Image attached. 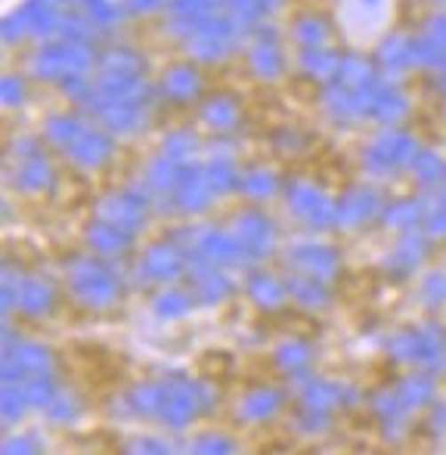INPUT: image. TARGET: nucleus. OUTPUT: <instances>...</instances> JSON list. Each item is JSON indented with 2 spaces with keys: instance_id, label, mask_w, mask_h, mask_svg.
<instances>
[{
  "instance_id": "nucleus-1",
  "label": "nucleus",
  "mask_w": 446,
  "mask_h": 455,
  "mask_svg": "<svg viewBox=\"0 0 446 455\" xmlns=\"http://www.w3.org/2000/svg\"><path fill=\"white\" fill-rule=\"evenodd\" d=\"M68 275V288L75 291V298L81 300L91 310H103L118 300L121 294V282L109 264L97 258H75L66 267Z\"/></svg>"
},
{
  "instance_id": "nucleus-2",
  "label": "nucleus",
  "mask_w": 446,
  "mask_h": 455,
  "mask_svg": "<svg viewBox=\"0 0 446 455\" xmlns=\"http://www.w3.org/2000/svg\"><path fill=\"white\" fill-rule=\"evenodd\" d=\"M418 152V143L403 131H385L372 140V146L366 149V171L378 177H387L400 168L410 164L412 156Z\"/></svg>"
},
{
  "instance_id": "nucleus-3",
  "label": "nucleus",
  "mask_w": 446,
  "mask_h": 455,
  "mask_svg": "<svg viewBox=\"0 0 446 455\" xmlns=\"http://www.w3.org/2000/svg\"><path fill=\"white\" fill-rule=\"evenodd\" d=\"M285 198H289V208L314 229H326L338 220V204L329 196H323L314 183H304V180L291 183L285 189Z\"/></svg>"
},
{
  "instance_id": "nucleus-4",
  "label": "nucleus",
  "mask_w": 446,
  "mask_h": 455,
  "mask_svg": "<svg viewBox=\"0 0 446 455\" xmlns=\"http://www.w3.org/2000/svg\"><path fill=\"white\" fill-rule=\"evenodd\" d=\"M146 211H149V198L137 189L112 192V196H106L103 202L97 204V217L118 223V227L131 229V233H137L146 223Z\"/></svg>"
},
{
  "instance_id": "nucleus-5",
  "label": "nucleus",
  "mask_w": 446,
  "mask_h": 455,
  "mask_svg": "<svg viewBox=\"0 0 446 455\" xmlns=\"http://www.w3.org/2000/svg\"><path fill=\"white\" fill-rule=\"evenodd\" d=\"M381 196L378 189L372 186H354L347 196L338 202V220L335 227H344V229H356L362 227L366 220H372L375 214H381Z\"/></svg>"
},
{
  "instance_id": "nucleus-6",
  "label": "nucleus",
  "mask_w": 446,
  "mask_h": 455,
  "mask_svg": "<svg viewBox=\"0 0 446 455\" xmlns=\"http://www.w3.org/2000/svg\"><path fill=\"white\" fill-rule=\"evenodd\" d=\"M183 270H187V258H183L174 242H158L139 260V275L149 282H171Z\"/></svg>"
},
{
  "instance_id": "nucleus-7",
  "label": "nucleus",
  "mask_w": 446,
  "mask_h": 455,
  "mask_svg": "<svg viewBox=\"0 0 446 455\" xmlns=\"http://www.w3.org/2000/svg\"><path fill=\"white\" fill-rule=\"evenodd\" d=\"M233 235L239 239L242 251L251 254V258H260L273 248V223L260 211H245V214L235 217Z\"/></svg>"
},
{
  "instance_id": "nucleus-8",
  "label": "nucleus",
  "mask_w": 446,
  "mask_h": 455,
  "mask_svg": "<svg viewBox=\"0 0 446 455\" xmlns=\"http://www.w3.org/2000/svg\"><path fill=\"white\" fill-rule=\"evenodd\" d=\"M289 260L301 273L320 275V279H332V275L338 273V264H341V258H338L335 248L323 245V242H301V245H291Z\"/></svg>"
},
{
  "instance_id": "nucleus-9",
  "label": "nucleus",
  "mask_w": 446,
  "mask_h": 455,
  "mask_svg": "<svg viewBox=\"0 0 446 455\" xmlns=\"http://www.w3.org/2000/svg\"><path fill=\"white\" fill-rule=\"evenodd\" d=\"M248 62H251V72L260 75V78L273 81L285 72V56L276 44V31L273 28H260L258 25V37L251 44V53H248Z\"/></svg>"
},
{
  "instance_id": "nucleus-10",
  "label": "nucleus",
  "mask_w": 446,
  "mask_h": 455,
  "mask_svg": "<svg viewBox=\"0 0 446 455\" xmlns=\"http://www.w3.org/2000/svg\"><path fill=\"white\" fill-rule=\"evenodd\" d=\"M68 158H72L78 168H100V164H106L112 158L115 152V143H112V131H91V127H84L81 131V137L75 140L72 146H68Z\"/></svg>"
},
{
  "instance_id": "nucleus-11",
  "label": "nucleus",
  "mask_w": 446,
  "mask_h": 455,
  "mask_svg": "<svg viewBox=\"0 0 446 455\" xmlns=\"http://www.w3.org/2000/svg\"><path fill=\"white\" fill-rule=\"evenodd\" d=\"M214 196H218V192L208 183L205 168H183V177L174 189L177 208H183L187 214H199V211H205L208 204H211Z\"/></svg>"
},
{
  "instance_id": "nucleus-12",
  "label": "nucleus",
  "mask_w": 446,
  "mask_h": 455,
  "mask_svg": "<svg viewBox=\"0 0 446 455\" xmlns=\"http://www.w3.org/2000/svg\"><path fill=\"white\" fill-rule=\"evenodd\" d=\"M193 245L199 248V251L205 254L211 264H218V267L235 264V260L245 258L239 239H235V235L220 233V229H195V233H193Z\"/></svg>"
},
{
  "instance_id": "nucleus-13",
  "label": "nucleus",
  "mask_w": 446,
  "mask_h": 455,
  "mask_svg": "<svg viewBox=\"0 0 446 455\" xmlns=\"http://www.w3.org/2000/svg\"><path fill=\"white\" fill-rule=\"evenodd\" d=\"M425 251H428V239H425L422 233H416V229H406V235L397 239L394 251L387 254V270L394 275H410L422 264Z\"/></svg>"
},
{
  "instance_id": "nucleus-14",
  "label": "nucleus",
  "mask_w": 446,
  "mask_h": 455,
  "mask_svg": "<svg viewBox=\"0 0 446 455\" xmlns=\"http://www.w3.org/2000/svg\"><path fill=\"white\" fill-rule=\"evenodd\" d=\"M418 369L441 371L446 369V329L437 323L418 325Z\"/></svg>"
},
{
  "instance_id": "nucleus-15",
  "label": "nucleus",
  "mask_w": 446,
  "mask_h": 455,
  "mask_svg": "<svg viewBox=\"0 0 446 455\" xmlns=\"http://www.w3.org/2000/svg\"><path fill=\"white\" fill-rule=\"evenodd\" d=\"M372 412H375V419L381 421L385 434H391V437H397V434L403 431L406 421H410V406L400 400L397 387H387V390L372 394Z\"/></svg>"
},
{
  "instance_id": "nucleus-16",
  "label": "nucleus",
  "mask_w": 446,
  "mask_h": 455,
  "mask_svg": "<svg viewBox=\"0 0 446 455\" xmlns=\"http://www.w3.org/2000/svg\"><path fill=\"white\" fill-rule=\"evenodd\" d=\"M100 118L109 127L112 133H133L146 124V108L133 100H121V102H109V106L100 108Z\"/></svg>"
},
{
  "instance_id": "nucleus-17",
  "label": "nucleus",
  "mask_w": 446,
  "mask_h": 455,
  "mask_svg": "<svg viewBox=\"0 0 446 455\" xmlns=\"http://www.w3.org/2000/svg\"><path fill=\"white\" fill-rule=\"evenodd\" d=\"M87 245L100 254H118V251H124V248H131V229L100 217L97 223L87 227Z\"/></svg>"
},
{
  "instance_id": "nucleus-18",
  "label": "nucleus",
  "mask_w": 446,
  "mask_h": 455,
  "mask_svg": "<svg viewBox=\"0 0 446 455\" xmlns=\"http://www.w3.org/2000/svg\"><path fill=\"white\" fill-rule=\"evenodd\" d=\"M245 288H248V298L258 307H264V310H276L285 300V294H289V282L276 279L273 273H251Z\"/></svg>"
},
{
  "instance_id": "nucleus-19",
  "label": "nucleus",
  "mask_w": 446,
  "mask_h": 455,
  "mask_svg": "<svg viewBox=\"0 0 446 455\" xmlns=\"http://www.w3.org/2000/svg\"><path fill=\"white\" fill-rule=\"evenodd\" d=\"M279 406H283V394H279L276 387H254L245 394V400L239 403V415L245 421H264L270 419V415L279 412Z\"/></svg>"
},
{
  "instance_id": "nucleus-20",
  "label": "nucleus",
  "mask_w": 446,
  "mask_h": 455,
  "mask_svg": "<svg viewBox=\"0 0 446 455\" xmlns=\"http://www.w3.org/2000/svg\"><path fill=\"white\" fill-rule=\"evenodd\" d=\"M199 72L193 66H174L171 72H164L162 78V93L174 102H189L199 96Z\"/></svg>"
},
{
  "instance_id": "nucleus-21",
  "label": "nucleus",
  "mask_w": 446,
  "mask_h": 455,
  "mask_svg": "<svg viewBox=\"0 0 446 455\" xmlns=\"http://www.w3.org/2000/svg\"><path fill=\"white\" fill-rule=\"evenodd\" d=\"M273 360H276V365L283 371H289V375H295V378H304L310 363H314V350H310V344L301 341V338H289V341H283L276 347Z\"/></svg>"
},
{
  "instance_id": "nucleus-22",
  "label": "nucleus",
  "mask_w": 446,
  "mask_h": 455,
  "mask_svg": "<svg viewBox=\"0 0 446 455\" xmlns=\"http://www.w3.org/2000/svg\"><path fill=\"white\" fill-rule=\"evenodd\" d=\"M16 183H19V189H25V192H41L53 183V168H50V162L44 158V152L31 158H19Z\"/></svg>"
},
{
  "instance_id": "nucleus-23",
  "label": "nucleus",
  "mask_w": 446,
  "mask_h": 455,
  "mask_svg": "<svg viewBox=\"0 0 446 455\" xmlns=\"http://www.w3.org/2000/svg\"><path fill=\"white\" fill-rule=\"evenodd\" d=\"M183 168H187V164L177 162V158H171V156H164V152H162V158H155V162L149 164V171H146V183H149L152 192L171 196V192L177 189V183H180Z\"/></svg>"
},
{
  "instance_id": "nucleus-24",
  "label": "nucleus",
  "mask_w": 446,
  "mask_h": 455,
  "mask_svg": "<svg viewBox=\"0 0 446 455\" xmlns=\"http://www.w3.org/2000/svg\"><path fill=\"white\" fill-rule=\"evenodd\" d=\"M16 307L22 313H28V316H41V313H47L50 307H53V288H50V282L25 279L22 288H19Z\"/></svg>"
},
{
  "instance_id": "nucleus-25",
  "label": "nucleus",
  "mask_w": 446,
  "mask_h": 455,
  "mask_svg": "<svg viewBox=\"0 0 446 455\" xmlns=\"http://www.w3.org/2000/svg\"><path fill=\"white\" fill-rule=\"evenodd\" d=\"M202 121L214 131H229L239 121V102L227 93H218L202 106Z\"/></svg>"
},
{
  "instance_id": "nucleus-26",
  "label": "nucleus",
  "mask_w": 446,
  "mask_h": 455,
  "mask_svg": "<svg viewBox=\"0 0 446 455\" xmlns=\"http://www.w3.org/2000/svg\"><path fill=\"white\" fill-rule=\"evenodd\" d=\"M378 62L387 72H406V68L416 66V53H412V41L410 37H387L378 47Z\"/></svg>"
},
{
  "instance_id": "nucleus-27",
  "label": "nucleus",
  "mask_w": 446,
  "mask_h": 455,
  "mask_svg": "<svg viewBox=\"0 0 446 455\" xmlns=\"http://www.w3.org/2000/svg\"><path fill=\"white\" fill-rule=\"evenodd\" d=\"M16 384L31 409H47L50 403H53V396L60 394V387H56V381L47 375V371H37V375H28Z\"/></svg>"
},
{
  "instance_id": "nucleus-28",
  "label": "nucleus",
  "mask_w": 446,
  "mask_h": 455,
  "mask_svg": "<svg viewBox=\"0 0 446 455\" xmlns=\"http://www.w3.org/2000/svg\"><path fill=\"white\" fill-rule=\"evenodd\" d=\"M289 294L298 300L301 307H323L329 300V288H326V279H320V275H295V279H289Z\"/></svg>"
},
{
  "instance_id": "nucleus-29",
  "label": "nucleus",
  "mask_w": 446,
  "mask_h": 455,
  "mask_svg": "<svg viewBox=\"0 0 446 455\" xmlns=\"http://www.w3.org/2000/svg\"><path fill=\"white\" fill-rule=\"evenodd\" d=\"M338 56L329 53V50L323 47H304L301 56H298V66H301L304 75H310V78L316 81H326V78H335L338 72Z\"/></svg>"
},
{
  "instance_id": "nucleus-30",
  "label": "nucleus",
  "mask_w": 446,
  "mask_h": 455,
  "mask_svg": "<svg viewBox=\"0 0 446 455\" xmlns=\"http://www.w3.org/2000/svg\"><path fill=\"white\" fill-rule=\"evenodd\" d=\"M422 217H425V204L416 202V198H400V202L387 204L381 211V220L391 229H416Z\"/></svg>"
},
{
  "instance_id": "nucleus-31",
  "label": "nucleus",
  "mask_w": 446,
  "mask_h": 455,
  "mask_svg": "<svg viewBox=\"0 0 446 455\" xmlns=\"http://www.w3.org/2000/svg\"><path fill=\"white\" fill-rule=\"evenodd\" d=\"M335 78L341 81V84L347 87H356V91H362V87L375 84V68L369 60H362V56H344L341 62H338V72Z\"/></svg>"
},
{
  "instance_id": "nucleus-32",
  "label": "nucleus",
  "mask_w": 446,
  "mask_h": 455,
  "mask_svg": "<svg viewBox=\"0 0 446 455\" xmlns=\"http://www.w3.org/2000/svg\"><path fill=\"white\" fill-rule=\"evenodd\" d=\"M397 394L400 400L406 403L410 409H418V406H428L434 400V378L418 371V375H410L397 384Z\"/></svg>"
},
{
  "instance_id": "nucleus-33",
  "label": "nucleus",
  "mask_w": 446,
  "mask_h": 455,
  "mask_svg": "<svg viewBox=\"0 0 446 455\" xmlns=\"http://www.w3.org/2000/svg\"><path fill=\"white\" fill-rule=\"evenodd\" d=\"M81 131H84V124H81L78 115H53L44 124V137L53 146H62V149H68L81 137Z\"/></svg>"
},
{
  "instance_id": "nucleus-34",
  "label": "nucleus",
  "mask_w": 446,
  "mask_h": 455,
  "mask_svg": "<svg viewBox=\"0 0 446 455\" xmlns=\"http://www.w3.org/2000/svg\"><path fill=\"white\" fill-rule=\"evenodd\" d=\"M100 72L103 75H139L143 72V56L131 47H112L109 53L100 60Z\"/></svg>"
},
{
  "instance_id": "nucleus-35",
  "label": "nucleus",
  "mask_w": 446,
  "mask_h": 455,
  "mask_svg": "<svg viewBox=\"0 0 446 455\" xmlns=\"http://www.w3.org/2000/svg\"><path fill=\"white\" fill-rule=\"evenodd\" d=\"M410 168H412V174H416V180L425 183V186H437L446 177L443 158L437 156V152H431V149H418L416 156H412Z\"/></svg>"
},
{
  "instance_id": "nucleus-36",
  "label": "nucleus",
  "mask_w": 446,
  "mask_h": 455,
  "mask_svg": "<svg viewBox=\"0 0 446 455\" xmlns=\"http://www.w3.org/2000/svg\"><path fill=\"white\" fill-rule=\"evenodd\" d=\"M273 4L276 0H229V6H233V19L235 25H239V31H254L260 22H264V16L273 10Z\"/></svg>"
},
{
  "instance_id": "nucleus-37",
  "label": "nucleus",
  "mask_w": 446,
  "mask_h": 455,
  "mask_svg": "<svg viewBox=\"0 0 446 455\" xmlns=\"http://www.w3.org/2000/svg\"><path fill=\"white\" fill-rule=\"evenodd\" d=\"M193 300H195L193 294H187L183 288H164L155 298V304H152V310H155L158 319H177V316H187Z\"/></svg>"
},
{
  "instance_id": "nucleus-38",
  "label": "nucleus",
  "mask_w": 446,
  "mask_h": 455,
  "mask_svg": "<svg viewBox=\"0 0 446 455\" xmlns=\"http://www.w3.org/2000/svg\"><path fill=\"white\" fill-rule=\"evenodd\" d=\"M239 189L245 192L248 198H258V202H264V198L276 196L279 180H276V174H273V171H267V168H251V171H245V174H242Z\"/></svg>"
},
{
  "instance_id": "nucleus-39",
  "label": "nucleus",
  "mask_w": 446,
  "mask_h": 455,
  "mask_svg": "<svg viewBox=\"0 0 446 455\" xmlns=\"http://www.w3.org/2000/svg\"><path fill=\"white\" fill-rule=\"evenodd\" d=\"M205 177H208V183H211L214 192H233L235 186L242 183L239 171H235V164L229 162V158H214V162H208Z\"/></svg>"
},
{
  "instance_id": "nucleus-40",
  "label": "nucleus",
  "mask_w": 446,
  "mask_h": 455,
  "mask_svg": "<svg viewBox=\"0 0 446 455\" xmlns=\"http://www.w3.org/2000/svg\"><path fill=\"white\" fill-rule=\"evenodd\" d=\"M229 279L220 273V267L218 270H211V273H205L202 279H195V298L202 300V304H220L223 298L229 294Z\"/></svg>"
},
{
  "instance_id": "nucleus-41",
  "label": "nucleus",
  "mask_w": 446,
  "mask_h": 455,
  "mask_svg": "<svg viewBox=\"0 0 446 455\" xmlns=\"http://www.w3.org/2000/svg\"><path fill=\"white\" fill-rule=\"evenodd\" d=\"M387 354H391L397 363L416 365V360H418V325L416 329H403V331H397V335H391V341H387Z\"/></svg>"
},
{
  "instance_id": "nucleus-42",
  "label": "nucleus",
  "mask_w": 446,
  "mask_h": 455,
  "mask_svg": "<svg viewBox=\"0 0 446 455\" xmlns=\"http://www.w3.org/2000/svg\"><path fill=\"white\" fill-rule=\"evenodd\" d=\"M295 37L301 47H323L329 37V25L320 16H304L295 25Z\"/></svg>"
},
{
  "instance_id": "nucleus-43",
  "label": "nucleus",
  "mask_w": 446,
  "mask_h": 455,
  "mask_svg": "<svg viewBox=\"0 0 446 455\" xmlns=\"http://www.w3.org/2000/svg\"><path fill=\"white\" fill-rule=\"evenodd\" d=\"M418 300H422L425 307H431V310L446 304V273L443 270L425 275L422 285H418Z\"/></svg>"
},
{
  "instance_id": "nucleus-44",
  "label": "nucleus",
  "mask_w": 446,
  "mask_h": 455,
  "mask_svg": "<svg viewBox=\"0 0 446 455\" xmlns=\"http://www.w3.org/2000/svg\"><path fill=\"white\" fill-rule=\"evenodd\" d=\"M158 400H162V384H137L131 390V409L137 415H155Z\"/></svg>"
},
{
  "instance_id": "nucleus-45",
  "label": "nucleus",
  "mask_w": 446,
  "mask_h": 455,
  "mask_svg": "<svg viewBox=\"0 0 446 455\" xmlns=\"http://www.w3.org/2000/svg\"><path fill=\"white\" fill-rule=\"evenodd\" d=\"M199 149V140H195V133L189 131H171L168 137H164V156L177 158V162H187L193 152Z\"/></svg>"
},
{
  "instance_id": "nucleus-46",
  "label": "nucleus",
  "mask_w": 446,
  "mask_h": 455,
  "mask_svg": "<svg viewBox=\"0 0 446 455\" xmlns=\"http://www.w3.org/2000/svg\"><path fill=\"white\" fill-rule=\"evenodd\" d=\"M332 425V412L329 409H316V406H304L298 412V431L304 434H323Z\"/></svg>"
},
{
  "instance_id": "nucleus-47",
  "label": "nucleus",
  "mask_w": 446,
  "mask_h": 455,
  "mask_svg": "<svg viewBox=\"0 0 446 455\" xmlns=\"http://www.w3.org/2000/svg\"><path fill=\"white\" fill-rule=\"evenodd\" d=\"M47 415L53 421H72L75 415H78V400H75L68 390H60V394L53 396V403L47 406Z\"/></svg>"
},
{
  "instance_id": "nucleus-48",
  "label": "nucleus",
  "mask_w": 446,
  "mask_h": 455,
  "mask_svg": "<svg viewBox=\"0 0 446 455\" xmlns=\"http://www.w3.org/2000/svg\"><path fill=\"white\" fill-rule=\"evenodd\" d=\"M118 16H121V10L112 0H91V4H87V19H91L97 28H106V25L118 22Z\"/></svg>"
},
{
  "instance_id": "nucleus-49",
  "label": "nucleus",
  "mask_w": 446,
  "mask_h": 455,
  "mask_svg": "<svg viewBox=\"0 0 446 455\" xmlns=\"http://www.w3.org/2000/svg\"><path fill=\"white\" fill-rule=\"evenodd\" d=\"M350 4V10L356 12V19H362V22H378L381 19V12H385V6H387V0H347Z\"/></svg>"
},
{
  "instance_id": "nucleus-50",
  "label": "nucleus",
  "mask_w": 446,
  "mask_h": 455,
  "mask_svg": "<svg viewBox=\"0 0 446 455\" xmlns=\"http://www.w3.org/2000/svg\"><path fill=\"white\" fill-rule=\"evenodd\" d=\"M193 450L195 452H233L235 446L229 443V440L223 437V434H205L202 440H195Z\"/></svg>"
},
{
  "instance_id": "nucleus-51",
  "label": "nucleus",
  "mask_w": 446,
  "mask_h": 455,
  "mask_svg": "<svg viewBox=\"0 0 446 455\" xmlns=\"http://www.w3.org/2000/svg\"><path fill=\"white\" fill-rule=\"evenodd\" d=\"M0 96H4L6 106H19V102L25 100V81L19 78V75H6V78H4V91H0Z\"/></svg>"
},
{
  "instance_id": "nucleus-52",
  "label": "nucleus",
  "mask_w": 446,
  "mask_h": 455,
  "mask_svg": "<svg viewBox=\"0 0 446 455\" xmlns=\"http://www.w3.org/2000/svg\"><path fill=\"white\" fill-rule=\"evenodd\" d=\"M12 152H16L19 158L41 156V143H35V140H31V137H19L16 143H12Z\"/></svg>"
},
{
  "instance_id": "nucleus-53",
  "label": "nucleus",
  "mask_w": 446,
  "mask_h": 455,
  "mask_svg": "<svg viewBox=\"0 0 446 455\" xmlns=\"http://www.w3.org/2000/svg\"><path fill=\"white\" fill-rule=\"evenodd\" d=\"M4 452H41V443H35V440H6L4 443Z\"/></svg>"
},
{
  "instance_id": "nucleus-54",
  "label": "nucleus",
  "mask_w": 446,
  "mask_h": 455,
  "mask_svg": "<svg viewBox=\"0 0 446 455\" xmlns=\"http://www.w3.org/2000/svg\"><path fill=\"white\" fill-rule=\"evenodd\" d=\"M425 31H428V35H434V37H441V41H446V12H437L434 19H428Z\"/></svg>"
},
{
  "instance_id": "nucleus-55",
  "label": "nucleus",
  "mask_w": 446,
  "mask_h": 455,
  "mask_svg": "<svg viewBox=\"0 0 446 455\" xmlns=\"http://www.w3.org/2000/svg\"><path fill=\"white\" fill-rule=\"evenodd\" d=\"M164 0H127V10L131 12H152V10H158Z\"/></svg>"
},
{
  "instance_id": "nucleus-56",
  "label": "nucleus",
  "mask_w": 446,
  "mask_h": 455,
  "mask_svg": "<svg viewBox=\"0 0 446 455\" xmlns=\"http://www.w3.org/2000/svg\"><path fill=\"white\" fill-rule=\"evenodd\" d=\"M431 431L446 434V406H437L434 412H431Z\"/></svg>"
},
{
  "instance_id": "nucleus-57",
  "label": "nucleus",
  "mask_w": 446,
  "mask_h": 455,
  "mask_svg": "<svg viewBox=\"0 0 446 455\" xmlns=\"http://www.w3.org/2000/svg\"><path fill=\"white\" fill-rule=\"evenodd\" d=\"M131 450H137V452H168V446L155 443V440H139V443H133Z\"/></svg>"
},
{
  "instance_id": "nucleus-58",
  "label": "nucleus",
  "mask_w": 446,
  "mask_h": 455,
  "mask_svg": "<svg viewBox=\"0 0 446 455\" xmlns=\"http://www.w3.org/2000/svg\"><path fill=\"white\" fill-rule=\"evenodd\" d=\"M56 4H84V6H87L91 0H56Z\"/></svg>"
},
{
  "instance_id": "nucleus-59",
  "label": "nucleus",
  "mask_w": 446,
  "mask_h": 455,
  "mask_svg": "<svg viewBox=\"0 0 446 455\" xmlns=\"http://www.w3.org/2000/svg\"><path fill=\"white\" fill-rule=\"evenodd\" d=\"M441 87L446 91V68H441Z\"/></svg>"
}]
</instances>
